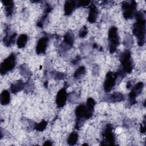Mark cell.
<instances>
[{"label": "cell", "instance_id": "1", "mask_svg": "<svg viewBox=\"0 0 146 146\" xmlns=\"http://www.w3.org/2000/svg\"><path fill=\"white\" fill-rule=\"evenodd\" d=\"M136 22L133 26V33L137 38V43L139 46H142L145 43V19L144 13L142 11L135 14Z\"/></svg>", "mask_w": 146, "mask_h": 146}, {"label": "cell", "instance_id": "2", "mask_svg": "<svg viewBox=\"0 0 146 146\" xmlns=\"http://www.w3.org/2000/svg\"><path fill=\"white\" fill-rule=\"evenodd\" d=\"M108 40L109 44V51L111 53H113L116 51L118 45L119 44V38L117 34V29L115 27H111L108 31Z\"/></svg>", "mask_w": 146, "mask_h": 146}, {"label": "cell", "instance_id": "3", "mask_svg": "<svg viewBox=\"0 0 146 146\" xmlns=\"http://www.w3.org/2000/svg\"><path fill=\"white\" fill-rule=\"evenodd\" d=\"M137 3L135 1H124L122 2L121 7L123 11V16L125 19L132 18L135 14Z\"/></svg>", "mask_w": 146, "mask_h": 146}, {"label": "cell", "instance_id": "4", "mask_svg": "<svg viewBox=\"0 0 146 146\" xmlns=\"http://www.w3.org/2000/svg\"><path fill=\"white\" fill-rule=\"evenodd\" d=\"M15 54L12 53L3 60L1 64L0 68V72L2 75L5 74L14 68L15 66Z\"/></svg>", "mask_w": 146, "mask_h": 146}, {"label": "cell", "instance_id": "5", "mask_svg": "<svg viewBox=\"0 0 146 146\" xmlns=\"http://www.w3.org/2000/svg\"><path fill=\"white\" fill-rule=\"evenodd\" d=\"M120 60L122 65V69L125 72L130 73L133 69L132 62L131 58V52L129 51H125L121 54Z\"/></svg>", "mask_w": 146, "mask_h": 146}, {"label": "cell", "instance_id": "6", "mask_svg": "<svg viewBox=\"0 0 146 146\" xmlns=\"http://www.w3.org/2000/svg\"><path fill=\"white\" fill-rule=\"evenodd\" d=\"M117 77V72L110 71L106 74V79L104 82V90L106 92H110L113 88Z\"/></svg>", "mask_w": 146, "mask_h": 146}, {"label": "cell", "instance_id": "7", "mask_svg": "<svg viewBox=\"0 0 146 146\" xmlns=\"http://www.w3.org/2000/svg\"><path fill=\"white\" fill-rule=\"evenodd\" d=\"M75 114L77 119V122L76 123L75 127L76 128H79L81 126L82 123L83 122V121L85 119H86V106L83 104H82L78 106L75 110Z\"/></svg>", "mask_w": 146, "mask_h": 146}, {"label": "cell", "instance_id": "8", "mask_svg": "<svg viewBox=\"0 0 146 146\" xmlns=\"http://www.w3.org/2000/svg\"><path fill=\"white\" fill-rule=\"evenodd\" d=\"M103 137L104 138V144L113 145L115 144V139L112 131V127L111 125L107 124L103 132Z\"/></svg>", "mask_w": 146, "mask_h": 146}, {"label": "cell", "instance_id": "9", "mask_svg": "<svg viewBox=\"0 0 146 146\" xmlns=\"http://www.w3.org/2000/svg\"><path fill=\"white\" fill-rule=\"evenodd\" d=\"M144 84L143 82L137 83L132 89L131 91L129 94V100L131 104H135L136 102V98L137 95L141 93Z\"/></svg>", "mask_w": 146, "mask_h": 146}, {"label": "cell", "instance_id": "10", "mask_svg": "<svg viewBox=\"0 0 146 146\" xmlns=\"http://www.w3.org/2000/svg\"><path fill=\"white\" fill-rule=\"evenodd\" d=\"M74 35L72 32H67L64 35V40L61 44L62 50H66L70 48L74 44Z\"/></svg>", "mask_w": 146, "mask_h": 146}, {"label": "cell", "instance_id": "11", "mask_svg": "<svg viewBox=\"0 0 146 146\" xmlns=\"http://www.w3.org/2000/svg\"><path fill=\"white\" fill-rule=\"evenodd\" d=\"M67 98V92L64 88H62L58 91L56 97V103L58 107L61 108L65 105Z\"/></svg>", "mask_w": 146, "mask_h": 146}, {"label": "cell", "instance_id": "12", "mask_svg": "<svg viewBox=\"0 0 146 146\" xmlns=\"http://www.w3.org/2000/svg\"><path fill=\"white\" fill-rule=\"evenodd\" d=\"M48 42V39L47 36H43L39 39L36 47V52L38 54H43L45 52Z\"/></svg>", "mask_w": 146, "mask_h": 146}, {"label": "cell", "instance_id": "13", "mask_svg": "<svg viewBox=\"0 0 146 146\" xmlns=\"http://www.w3.org/2000/svg\"><path fill=\"white\" fill-rule=\"evenodd\" d=\"M96 103L95 100L92 98H89L86 104V119H88L90 118L94 111V107Z\"/></svg>", "mask_w": 146, "mask_h": 146}, {"label": "cell", "instance_id": "14", "mask_svg": "<svg viewBox=\"0 0 146 146\" xmlns=\"http://www.w3.org/2000/svg\"><path fill=\"white\" fill-rule=\"evenodd\" d=\"M89 14L88 16V21L90 23H93L96 20L98 15V10L96 6L94 4L90 5L89 7Z\"/></svg>", "mask_w": 146, "mask_h": 146}, {"label": "cell", "instance_id": "15", "mask_svg": "<svg viewBox=\"0 0 146 146\" xmlns=\"http://www.w3.org/2000/svg\"><path fill=\"white\" fill-rule=\"evenodd\" d=\"M77 6L76 1H66L64 5V10L65 15H70L74 9Z\"/></svg>", "mask_w": 146, "mask_h": 146}, {"label": "cell", "instance_id": "16", "mask_svg": "<svg viewBox=\"0 0 146 146\" xmlns=\"http://www.w3.org/2000/svg\"><path fill=\"white\" fill-rule=\"evenodd\" d=\"M2 3L5 7V12L7 17L12 15L14 11V2L11 0L2 1Z\"/></svg>", "mask_w": 146, "mask_h": 146}, {"label": "cell", "instance_id": "17", "mask_svg": "<svg viewBox=\"0 0 146 146\" xmlns=\"http://www.w3.org/2000/svg\"><path fill=\"white\" fill-rule=\"evenodd\" d=\"M16 35H17L16 33H13L12 34H9L7 33L3 40L4 44L6 46H10L13 44H14Z\"/></svg>", "mask_w": 146, "mask_h": 146}, {"label": "cell", "instance_id": "18", "mask_svg": "<svg viewBox=\"0 0 146 146\" xmlns=\"http://www.w3.org/2000/svg\"><path fill=\"white\" fill-rule=\"evenodd\" d=\"M24 87H25L24 83L22 80H19L17 83L11 85L10 90L13 93L16 94L18 92L23 90Z\"/></svg>", "mask_w": 146, "mask_h": 146}, {"label": "cell", "instance_id": "19", "mask_svg": "<svg viewBox=\"0 0 146 146\" xmlns=\"http://www.w3.org/2000/svg\"><path fill=\"white\" fill-rule=\"evenodd\" d=\"M1 104L2 105H7L10 100V93L7 90H4L1 94Z\"/></svg>", "mask_w": 146, "mask_h": 146}, {"label": "cell", "instance_id": "20", "mask_svg": "<svg viewBox=\"0 0 146 146\" xmlns=\"http://www.w3.org/2000/svg\"><path fill=\"white\" fill-rule=\"evenodd\" d=\"M124 99V96L123 94L120 93V92H114L112 94H111L108 100L110 102H121Z\"/></svg>", "mask_w": 146, "mask_h": 146}, {"label": "cell", "instance_id": "21", "mask_svg": "<svg viewBox=\"0 0 146 146\" xmlns=\"http://www.w3.org/2000/svg\"><path fill=\"white\" fill-rule=\"evenodd\" d=\"M27 41V36L26 34H21V35H19L17 41L18 47L19 48L24 47L26 44Z\"/></svg>", "mask_w": 146, "mask_h": 146}, {"label": "cell", "instance_id": "22", "mask_svg": "<svg viewBox=\"0 0 146 146\" xmlns=\"http://www.w3.org/2000/svg\"><path fill=\"white\" fill-rule=\"evenodd\" d=\"M78 139V134L76 132H71L68 139H67V143L70 145H75Z\"/></svg>", "mask_w": 146, "mask_h": 146}, {"label": "cell", "instance_id": "23", "mask_svg": "<svg viewBox=\"0 0 146 146\" xmlns=\"http://www.w3.org/2000/svg\"><path fill=\"white\" fill-rule=\"evenodd\" d=\"M86 72V68L84 66L79 67L74 72V76L75 79H79L83 76Z\"/></svg>", "mask_w": 146, "mask_h": 146}, {"label": "cell", "instance_id": "24", "mask_svg": "<svg viewBox=\"0 0 146 146\" xmlns=\"http://www.w3.org/2000/svg\"><path fill=\"white\" fill-rule=\"evenodd\" d=\"M47 125V122L46 120H42L39 123L36 124L35 126V129L38 131H43L45 129Z\"/></svg>", "mask_w": 146, "mask_h": 146}, {"label": "cell", "instance_id": "25", "mask_svg": "<svg viewBox=\"0 0 146 146\" xmlns=\"http://www.w3.org/2000/svg\"><path fill=\"white\" fill-rule=\"evenodd\" d=\"M51 75L55 79H57V80L63 79L66 76L65 74L62 72H56V71L51 72Z\"/></svg>", "mask_w": 146, "mask_h": 146}, {"label": "cell", "instance_id": "26", "mask_svg": "<svg viewBox=\"0 0 146 146\" xmlns=\"http://www.w3.org/2000/svg\"><path fill=\"white\" fill-rule=\"evenodd\" d=\"M88 33V29L87 27L86 26H84L79 31V36L80 38H84Z\"/></svg>", "mask_w": 146, "mask_h": 146}, {"label": "cell", "instance_id": "27", "mask_svg": "<svg viewBox=\"0 0 146 146\" xmlns=\"http://www.w3.org/2000/svg\"><path fill=\"white\" fill-rule=\"evenodd\" d=\"M21 72L24 76H29L31 74L30 71L26 67H25V66L23 65L21 66Z\"/></svg>", "mask_w": 146, "mask_h": 146}, {"label": "cell", "instance_id": "28", "mask_svg": "<svg viewBox=\"0 0 146 146\" xmlns=\"http://www.w3.org/2000/svg\"><path fill=\"white\" fill-rule=\"evenodd\" d=\"M77 6H87L91 3L89 1H79L76 2Z\"/></svg>", "mask_w": 146, "mask_h": 146}, {"label": "cell", "instance_id": "29", "mask_svg": "<svg viewBox=\"0 0 146 146\" xmlns=\"http://www.w3.org/2000/svg\"><path fill=\"white\" fill-rule=\"evenodd\" d=\"M80 60V57L79 56H76L72 62V63L74 64H76Z\"/></svg>", "mask_w": 146, "mask_h": 146}, {"label": "cell", "instance_id": "30", "mask_svg": "<svg viewBox=\"0 0 146 146\" xmlns=\"http://www.w3.org/2000/svg\"><path fill=\"white\" fill-rule=\"evenodd\" d=\"M140 132L141 133H144L145 131V124H144L143 126H141L140 127Z\"/></svg>", "mask_w": 146, "mask_h": 146}, {"label": "cell", "instance_id": "31", "mask_svg": "<svg viewBox=\"0 0 146 146\" xmlns=\"http://www.w3.org/2000/svg\"><path fill=\"white\" fill-rule=\"evenodd\" d=\"M44 145H51L52 143L50 141H45V143L43 144Z\"/></svg>", "mask_w": 146, "mask_h": 146}, {"label": "cell", "instance_id": "32", "mask_svg": "<svg viewBox=\"0 0 146 146\" xmlns=\"http://www.w3.org/2000/svg\"><path fill=\"white\" fill-rule=\"evenodd\" d=\"M131 86V82H128V83H127V87L128 88H130V87Z\"/></svg>", "mask_w": 146, "mask_h": 146}]
</instances>
